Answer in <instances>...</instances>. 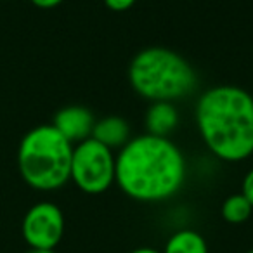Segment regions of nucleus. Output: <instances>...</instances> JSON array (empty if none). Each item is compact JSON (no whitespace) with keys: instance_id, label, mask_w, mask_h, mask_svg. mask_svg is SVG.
I'll return each mask as SVG.
<instances>
[{"instance_id":"obj_1","label":"nucleus","mask_w":253,"mask_h":253,"mask_svg":"<svg viewBox=\"0 0 253 253\" xmlns=\"http://www.w3.org/2000/svg\"><path fill=\"white\" fill-rule=\"evenodd\" d=\"M186 177V158L169 137L137 135L116 155L115 182L125 196L139 203L170 200L182 189Z\"/></svg>"},{"instance_id":"obj_2","label":"nucleus","mask_w":253,"mask_h":253,"mask_svg":"<svg viewBox=\"0 0 253 253\" xmlns=\"http://www.w3.org/2000/svg\"><path fill=\"white\" fill-rule=\"evenodd\" d=\"M196 126L205 146L227 163L253 155V95L236 85H217L196 102Z\"/></svg>"},{"instance_id":"obj_3","label":"nucleus","mask_w":253,"mask_h":253,"mask_svg":"<svg viewBox=\"0 0 253 253\" xmlns=\"http://www.w3.org/2000/svg\"><path fill=\"white\" fill-rule=\"evenodd\" d=\"M128 80L141 97L151 102H175L196 87V73L189 61L167 47L139 50L128 66Z\"/></svg>"},{"instance_id":"obj_4","label":"nucleus","mask_w":253,"mask_h":253,"mask_svg":"<svg viewBox=\"0 0 253 253\" xmlns=\"http://www.w3.org/2000/svg\"><path fill=\"white\" fill-rule=\"evenodd\" d=\"M73 144L52 123L26 132L19 142L18 169L23 180L37 191L61 189L70 180Z\"/></svg>"},{"instance_id":"obj_5","label":"nucleus","mask_w":253,"mask_h":253,"mask_svg":"<svg viewBox=\"0 0 253 253\" xmlns=\"http://www.w3.org/2000/svg\"><path fill=\"white\" fill-rule=\"evenodd\" d=\"M116 156L95 139L73 146L70 180L85 194H102L115 184Z\"/></svg>"},{"instance_id":"obj_6","label":"nucleus","mask_w":253,"mask_h":253,"mask_svg":"<svg viewBox=\"0 0 253 253\" xmlns=\"http://www.w3.org/2000/svg\"><path fill=\"white\" fill-rule=\"evenodd\" d=\"M21 234L30 248L56 250L64 236L63 210L52 201L35 203L25 213Z\"/></svg>"},{"instance_id":"obj_7","label":"nucleus","mask_w":253,"mask_h":253,"mask_svg":"<svg viewBox=\"0 0 253 253\" xmlns=\"http://www.w3.org/2000/svg\"><path fill=\"white\" fill-rule=\"evenodd\" d=\"M54 128L71 144H80L92 137L95 118L85 106H66L54 116Z\"/></svg>"},{"instance_id":"obj_8","label":"nucleus","mask_w":253,"mask_h":253,"mask_svg":"<svg viewBox=\"0 0 253 253\" xmlns=\"http://www.w3.org/2000/svg\"><path fill=\"white\" fill-rule=\"evenodd\" d=\"M92 139L101 142L102 146L109 148L111 151L122 149L132 139L130 125L122 116H106V118L95 120Z\"/></svg>"},{"instance_id":"obj_9","label":"nucleus","mask_w":253,"mask_h":253,"mask_svg":"<svg viewBox=\"0 0 253 253\" xmlns=\"http://www.w3.org/2000/svg\"><path fill=\"white\" fill-rule=\"evenodd\" d=\"M146 134L156 137H169L179 125V111L173 102H151L146 111Z\"/></svg>"},{"instance_id":"obj_10","label":"nucleus","mask_w":253,"mask_h":253,"mask_svg":"<svg viewBox=\"0 0 253 253\" xmlns=\"http://www.w3.org/2000/svg\"><path fill=\"white\" fill-rule=\"evenodd\" d=\"M162 253H208V243L194 229H179L167 239Z\"/></svg>"},{"instance_id":"obj_11","label":"nucleus","mask_w":253,"mask_h":253,"mask_svg":"<svg viewBox=\"0 0 253 253\" xmlns=\"http://www.w3.org/2000/svg\"><path fill=\"white\" fill-rule=\"evenodd\" d=\"M253 213V207L241 193L231 194L224 200L220 207V215L229 224H243Z\"/></svg>"},{"instance_id":"obj_12","label":"nucleus","mask_w":253,"mask_h":253,"mask_svg":"<svg viewBox=\"0 0 253 253\" xmlns=\"http://www.w3.org/2000/svg\"><path fill=\"white\" fill-rule=\"evenodd\" d=\"M135 2L137 0H104V5L115 12H123V11H128L130 7H134Z\"/></svg>"},{"instance_id":"obj_13","label":"nucleus","mask_w":253,"mask_h":253,"mask_svg":"<svg viewBox=\"0 0 253 253\" xmlns=\"http://www.w3.org/2000/svg\"><path fill=\"white\" fill-rule=\"evenodd\" d=\"M241 194L252 203V207H253V169L250 170V172L245 175V179H243Z\"/></svg>"},{"instance_id":"obj_14","label":"nucleus","mask_w":253,"mask_h":253,"mask_svg":"<svg viewBox=\"0 0 253 253\" xmlns=\"http://www.w3.org/2000/svg\"><path fill=\"white\" fill-rule=\"evenodd\" d=\"M33 5H37L39 9H54L57 5H61L64 0H30Z\"/></svg>"},{"instance_id":"obj_15","label":"nucleus","mask_w":253,"mask_h":253,"mask_svg":"<svg viewBox=\"0 0 253 253\" xmlns=\"http://www.w3.org/2000/svg\"><path fill=\"white\" fill-rule=\"evenodd\" d=\"M130 253H162V252H160V250H156V248H151V246H141V248L132 250Z\"/></svg>"},{"instance_id":"obj_16","label":"nucleus","mask_w":253,"mask_h":253,"mask_svg":"<svg viewBox=\"0 0 253 253\" xmlns=\"http://www.w3.org/2000/svg\"><path fill=\"white\" fill-rule=\"evenodd\" d=\"M26 253H56L54 250H43V248H30Z\"/></svg>"},{"instance_id":"obj_17","label":"nucleus","mask_w":253,"mask_h":253,"mask_svg":"<svg viewBox=\"0 0 253 253\" xmlns=\"http://www.w3.org/2000/svg\"><path fill=\"white\" fill-rule=\"evenodd\" d=\"M246 253H253V248H252V250H248V252H246Z\"/></svg>"}]
</instances>
